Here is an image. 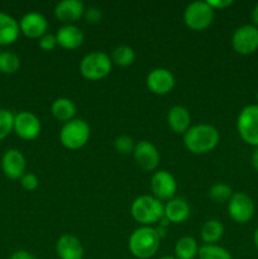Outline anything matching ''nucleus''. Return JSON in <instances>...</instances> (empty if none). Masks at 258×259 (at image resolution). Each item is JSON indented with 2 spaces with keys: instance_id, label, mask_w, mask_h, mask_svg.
Listing matches in <instances>:
<instances>
[{
  "instance_id": "f257e3e1",
  "label": "nucleus",
  "mask_w": 258,
  "mask_h": 259,
  "mask_svg": "<svg viewBox=\"0 0 258 259\" xmlns=\"http://www.w3.org/2000/svg\"><path fill=\"white\" fill-rule=\"evenodd\" d=\"M220 134L215 126L210 124H197L190 126L184 134V144L189 152L194 154H206L217 148Z\"/></svg>"
},
{
  "instance_id": "f03ea898",
  "label": "nucleus",
  "mask_w": 258,
  "mask_h": 259,
  "mask_svg": "<svg viewBox=\"0 0 258 259\" xmlns=\"http://www.w3.org/2000/svg\"><path fill=\"white\" fill-rule=\"evenodd\" d=\"M161 234L153 227H139L131 234L128 240L129 252L137 259H149L159 249Z\"/></svg>"
},
{
  "instance_id": "7ed1b4c3",
  "label": "nucleus",
  "mask_w": 258,
  "mask_h": 259,
  "mask_svg": "<svg viewBox=\"0 0 258 259\" xmlns=\"http://www.w3.org/2000/svg\"><path fill=\"white\" fill-rule=\"evenodd\" d=\"M131 214L142 227H152L164 218V205L153 195H142L132 202Z\"/></svg>"
},
{
  "instance_id": "20e7f679",
  "label": "nucleus",
  "mask_w": 258,
  "mask_h": 259,
  "mask_svg": "<svg viewBox=\"0 0 258 259\" xmlns=\"http://www.w3.org/2000/svg\"><path fill=\"white\" fill-rule=\"evenodd\" d=\"M113 62L110 56L101 51L88 53L80 62V72L89 81H98L105 78L110 73Z\"/></svg>"
},
{
  "instance_id": "39448f33",
  "label": "nucleus",
  "mask_w": 258,
  "mask_h": 259,
  "mask_svg": "<svg viewBox=\"0 0 258 259\" xmlns=\"http://www.w3.org/2000/svg\"><path fill=\"white\" fill-rule=\"evenodd\" d=\"M90 139V126L83 119H72L63 124L60 132V141L65 148L76 151L85 146Z\"/></svg>"
},
{
  "instance_id": "423d86ee",
  "label": "nucleus",
  "mask_w": 258,
  "mask_h": 259,
  "mask_svg": "<svg viewBox=\"0 0 258 259\" xmlns=\"http://www.w3.org/2000/svg\"><path fill=\"white\" fill-rule=\"evenodd\" d=\"M237 131L240 138L249 146L258 147V105L250 104L240 110L237 119Z\"/></svg>"
},
{
  "instance_id": "0eeeda50",
  "label": "nucleus",
  "mask_w": 258,
  "mask_h": 259,
  "mask_svg": "<svg viewBox=\"0 0 258 259\" xmlns=\"http://www.w3.org/2000/svg\"><path fill=\"white\" fill-rule=\"evenodd\" d=\"M215 10L206 2H192L185 8L184 22L191 30H204L214 20Z\"/></svg>"
},
{
  "instance_id": "6e6552de",
  "label": "nucleus",
  "mask_w": 258,
  "mask_h": 259,
  "mask_svg": "<svg viewBox=\"0 0 258 259\" xmlns=\"http://www.w3.org/2000/svg\"><path fill=\"white\" fill-rule=\"evenodd\" d=\"M255 212L254 202L249 195L244 192H234L228 201V214L233 222L247 224L253 219Z\"/></svg>"
},
{
  "instance_id": "1a4fd4ad",
  "label": "nucleus",
  "mask_w": 258,
  "mask_h": 259,
  "mask_svg": "<svg viewBox=\"0 0 258 259\" xmlns=\"http://www.w3.org/2000/svg\"><path fill=\"white\" fill-rule=\"evenodd\" d=\"M230 43L239 55H252L258 50V28L253 24L240 25L233 33Z\"/></svg>"
},
{
  "instance_id": "9d476101",
  "label": "nucleus",
  "mask_w": 258,
  "mask_h": 259,
  "mask_svg": "<svg viewBox=\"0 0 258 259\" xmlns=\"http://www.w3.org/2000/svg\"><path fill=\"white\" fill-rule=\"evenodd\" d=\"M151 190L153 192V196L159 201L162 200L169 201L174 199L177 191L176 179L171 172L164 171V169L154 172L151 180Z\"/></svg>"
},
{
  "instance_id": "9b49d317",
  "label": "nucleus",
  "mask_w": 258,
  "mask_h": 259,
  "mask_svg": "<svg viewBox=\"0 0 258 259\" xmlns=\"http://www.w3.org/2000/svg\"><path fill=\"white\" fill-rule=\"evenodd\" d=\"M133 158L137 166L141 167L143 171L151 172L158 167L159 152L157 147L149 141H141L136 143L133 151Z\"/></svg>"
},
{
  "instance_id": "f8f14e48",
  "label": "nucleus",
  "mask_w": 258,
  "mask_h": 259,
  "mask_svg": "<svg viewBox=\"0 0 258 259\" xmlns=\"http://www.w3.org/2000/svg\"><path fill=\"white\" fill-rule=\"evenodd\" d=\"M19 138L33 141L40 133V121L35 114L30 111H20L14 115V129Z\"/></svg>"
},
{
  "instance_id": "ddd939ff",
  "label": "nucleus",
  "mask_w": 258,
  "mask_h": 259,
  "mask_svg": "<svg viewBox=\"0 0 258 259\" xmlns=\"http://www.w3.org/2000/svg\"><path fill=\"white\" fill-rule=\"evenodd\" d=\"M146 83L151 93L156 94V95H167L174 90L176 80L171 71L163 67H158L152 70L147 75Z\"/></svg>"
},
{
  "instance_id": "4468645a",
  "label": "nucleus",
  "mask_w": 258,
  "mask_h": 259,
  "mask_svg": "<svg viewBox=\"0 0 258 259\" xmlns=\"http://www.w3.org/2000/svg\"><path fill=\"white\" fill-rule=\"evenodd\" d=\"M25 167H27V161L24 154L18 149H8L3 156L2 168L8 179L20 180L25 174Z\"/></svg>"
},
{
  "instance_id": "2eb2a0df",
  "label": "nucleus",
  "mask_w": 258,
  "mask_h": 259,
  "mask_svg": "<svg viewBox=\"0 0 258 259\" xmlns=\"http://www.w3.org/2000/svg\"><path fill=\"white\" fill-rule=\"evenodd\" d=\"M20 32L28 38H38L47 33L48 22L43 14L38 12H29L22 17L19 22Z\"/></svg>"
},
{
  "instance_id": "dca6fc26",
  "label": "nucleus",
  "mask_w": 258,
  "mask_h": 259,
  "mask_svg": "<svg viewBox=\"0 0 258 259\" xmlns=\"http://www.w3.org/2000/svg\"><path fill=\"white\" fill-rule=\"evenodd\" d=\"M85 4L81 0H62L55 7V17L65 24H73L85 13Z\"/></svg>"
},
{
  "instance_id": "f3484780",
  "label": "nucleus",
  "mask_w": 258,
  "mask_h": 259,
  "mask_svg": "<svg viewBox=\"0 0 258 259\" xmlns=\"http://www.w3.org/2000/svg\"><path fill=\"white\" fill-rule=\"evenodd\" d=\"M56 254L60 259H83V247L75 235H61L56 243Z\"/></svg>"
},
{
  "instance_id": "a211bd4d",
  "label": "nucleus",
  "mask_w": 258,
  "mask_h": 259,
  "mask_svg": "<svg viewBox=\"0 0 258 259\" xmlns=\"http://www.w3.org/2000/svg\"><path fill=\"white\" fill-rule=\"evenodd\" d=\"M56 38H57V45L60 47L67 51H72L82 45L85 35H83L81 28H78L77 25L65 24L57 30Z\"/></svg>"
},
{
  "instance_id": "6ab92c4d",
  "label": "nucleus",
  "mask_w": 258,
  "mask_h": 259,
  "mask_svg": "<svg viewBox=\"0 0 258 259\" xmlns=\"http://www.w3.org/2000/svg\"><path fill=\"white\" fill-rule=\"evenodd\" d=\"M167 124L174 133L185 134L191 126L190 111L182 105L172 106L167 113Z\"/></svg>"
},
{
  "instance_id": "aec40b11",
  "label": "nucleus",
  "mask_w": 258,
  "mask_h": 259,
  "mask_svg": "<svg viewBox=\"0 0 258 259\" xmlns=\"http://www.w3.org/2000/svg\"><path fill=\"white\" fill-rule=\"evenodd\" d=\"M190 217V205L182 197H174L164 205V218L172 224H181Z\"/></svg>"
},
{
  "instance_id": "412c9836",
  "label": "nucleus",
  "mask_w": 258,
  "mask_h": 259,
  "mask_svg": "<svg viewBox=\"0 0 258 259\" xmlns=\"http://www.w3.org/2000/svg\"><path fill=\"white\" fill-rule=\"evenodd\" d=\"M19 23L12 15L0 12V46L14 43L19 37Z\"/></svg>"
},
{
  "instance_id": "4be33fe9",
  "label": "nucleus",
  "mask_w": 258,
  "mask_h": 259,
  "mask_svg": "<svg viewBox=\"0 0 258 259\" xmlns=\"http://www.w3.org/2000/svg\"><path fill=\"white\" fill-rule=\"evenodd\" d=\"M51 111H52V115L55 116L58 121L67 123V121L75 119L76 105L71 99L58 98L52 103Z\"/></svg>"
},
{
  "instance_id": "5701e85b",
  "label": "nucleus",
  "mask_w": 258,
  "mask_h": 259,
  "mask_svg": "<svg viewBox=\"0 0 258 259\" xmlns=\"http://www.w3.org/2000/svg\"><path fill=\"white\" fill-rule=\"evenodd\" d=\"M204 244H217L224 235V225L220 220L210 219L202 224L200 230Z\"/></svg>"
},
{
  "instance_id": "b1692460",
  "label": "nucleus",
  "mask_w": 258,
  "mask_h": 259,
  "mask_svg": "<svg viewBox=\"0 0 258 259\" xmlns=\"http://www.w3.org/2000/svg\"><path fill=\"white\" fill-rule=\"evenodd\" d=\"M199 248L195 238L185 235L175 244V257L177 259H195L199 253Z\"/></svg>"
},
{
  "instance_id": "393cba45",
  "label": "nucleus",
  "mask_w": 258,
  "mask_h": 259,
  "mask_svg": "<svg viewBox=\"0 0 258 259\" xmlns=\"http://www.w3.org/2000/svg\"><path fill=\"white\" fill-rule=\"evenodd\" d=\"M111 62L120 67H126L131 66L136 60V52L129 46H118L111 52Z\"/></svg>"
},
{
  "instance_id": "a878e982",
  "label": "nucleus",
  "mask_w": 258,
  "mask_h": 259,
  "mask_svg": "<svg viewBox=\"0 0 258 259\" xmlns=\"http://www.w3.org/2000/svg\"><path fill=\"white\" fill-rule=\"evenodd\" d=\"M197 258L199 259H233L229 250L220 247V245L218 244L200 245L199 253H197Z\"/></svg>"
},
{
  "instance_id": "bb28decb",
  "label": "nucleus",
  "mask_w": 258,
  "mask_h": 259,
  "mask_svg": "<svg viewBox=\"0 0 258 259\" xmlns=\"http://www.w3.org/2000/svg\"><path fill=\"white\" fill-rule=\"evenodd\" d=\"M233 190L229 185L223 184V182H218L214 184L209 190V197L210 200H212L217 204H224L230 200V197L233 196Z\"/></svg>"
},
{
  "instance_id": "cd10ccee",
  "label": "nucleus",
  "mask_w": 258,
  "mask_h": 259,
  "mask_svg": "<svg viewBox=\"0 0 258 259\" xmlns=\"http://www.w3.org/2000/svg\"><path fill=\"white\" fill-rule=\"evenodd\" d=\"M20 67V60L15 53L8 52H0V72L7 73V75H12L15 73Z\"/></svg>"
},
{
  "instance_id": "c85d7f7f",
  "label": "nucleus",
  "mask_w": 258,
  "mask_h": 259,
  "mask_svg": "<svg viewBox=\"0 0 258 259\" xmlns=\"http://www.w3.org/2000/svg\"><path fill=\"white\" fill-rule=\"evenodd\" d=\"M14 129V114L7 109H0V141L7 138Z\"/></svg>"
},
{
  "instance_id": "c756f323",
  "label": "nucleus",
  "mask_w": 258,
  "mask_h": 259,
  "mask_svg": "<svg viewBox=\"0 0 258 259\" xmlns=\"http://www.w3.org/2000/svg\"><path fill=\"white\" fill-rule=\"evenodd\" d=\"M134 147H136V143H134L133 138H131L129 136H120L116 137L115 141H114V148L118 152L119 154H133Z\"/></svg>"
},
{
  "instance_id": "7c9ffc66",
  "label": "nucleus",
  "mask_w": 258,
  "mask_h": 259,
  "mask_svg": "<svg viewBox=\"0 0 258 259\" xmlns=\"http://www.w3.org/2000/svg\"><path fill=\"white\" fill-rule=\"evenodd\" d=\"M38 45H39L40 50L43 51H53L56 47H57V38H56V34H51V33H46L38 40Z\"/></svg>"
},
{
  "instance_id": "2f4dec72",
  "label": "nucleus",
  "mask_w": 258,
  "mask_h": 259,
  "mask_svg": "<svg viewBox=\"0 0 258 259\" xmlns=\"http://www.w3.org/2000/svg\"><path fill=\"white\" fill-rule=\"evenodd\" d=\"M20 185H22V187L24 190H27V191H33V190H35L38 187V185H39V180H38V177L35 176L34 174H30V172H25L24 175L22 176V179H20Z\"/></svg>"
},
{
  "instance_id": "473e14b6",
  "label": "nucleus",
  "mask_w": 258,
  "mask_h": 259,
  "mask_svg": "<svg viewBox=\"0 0 258 259\" xmlns=\"http://www.w3.org/2000/svg\"><path fill=\"white\" fill-rule=\"evenodd\" d=\"M83 17L86 18L88 23H91V24H95V23H99L103 18V13L99 8L96 7H90L88 9H85V13H83Z\"/></svg>"
},
{
  "instance_id": "72a5a7b5",
  "label": "nucleus",
  "mask_w": 258,
  "mask_h": 259,
  "mask_svg": "<svg viewBox=\"0 0 258 259\" xmlns=\"http://www.w3.org/2000/svg\"><path fill=\"white\" fill-rule=\"evenodd\" d=\"M207 4L210 5V7L212 8L214 10L217 9H225V8L230 7V5H233V0H206Z\"/></svg>"
},
{
  "instance_id": "f704fd0d",
  "label": "nucleus",
  "mask_w": 258,
  "mask_h": 259,
  "mask_svg": "<svg viewBox=\"0 0 258 259\" xmlns=\"http://www.w3.org/2000/svg\"><path fill=\"white\" fill-rule=\"evenodd\" d=\"M9 259H37L35 258L34 254H32L30 252H28V250H17V252L13 253L12 255H10Z\"/></svg>"
},
{
  "instance_id": "c9c22d12",
  "label": "nucleus",
  "mask_w": 258,
  "mask_h": 259,
  "mask_svg": "<svg viewBox=\"0 0 258 259\" xmlns=\"http://www.w3.org/2000/svg\"><path fill=\"white\" fill-rule=\"evenodd\" d=\"M250 163H252L253 168L258 172V147L253 151L252 157H250Z\"/></svg>"
},
{
  "instance_id": "e433bc0d",
  "label": "nucleus",
  "mask_w": 258,
  "mask_h": 259,
  "mask_svg": "<svg viewBox=\"0 0 258 259\" xmlns=\"http://www.w3.org/2000/svg\"><path fill=\"white\" fill-rule=\"evenodd\" d=\"M250 17H252L253 25L258 28V4H255L254 7H253L252 13H250Z\"/></svg>"
},
{
  "instance_id": "4c0bfd02",
  "label": "nucleus",
  "mask_w": 258,
  "mask_h": 259,
  "mask_svg": "<svg viewBox=\"0 0 258 259\" xmlns=\"http://www.w3.org/2000/svg\"><path fill=\"white\" fill-rule=\"evenodd\" d=\"M253 242H254L255 248H257V250H258V227H257V229L254 230V234H253Z\"/></svg>"
},
{
  "instance_id": "58836bf2",
  "label": "nucleus",
  "mask_w": 258,
  "mask_h": 259,
  "mask_svg": "<svg viewBox=\"0 0 258 259\" xmlns=\"http://www.w3.org/2000/svg\"><path fill=\"white\" fill-rule=\"evenodd\" d=\"M158 259H177L176 257H172V255H163V257L158 258Z\"/></svg>"
},
{
  "instance_id": "ea45409f",
  "label": "nucleus",
  "mask_w": 258,
  "mask_h": 259,
  "mask_svg": "<svg viewBox=\"0 0 258 259\" xmlns=\"http://www.w3.org/2000/svg\"><path fill=\"white\" fill-rule=\"evenodd\" d=\"M255 99H257V105H258V91H257V94H255Z\"/></svg>"
}]
</instances>
